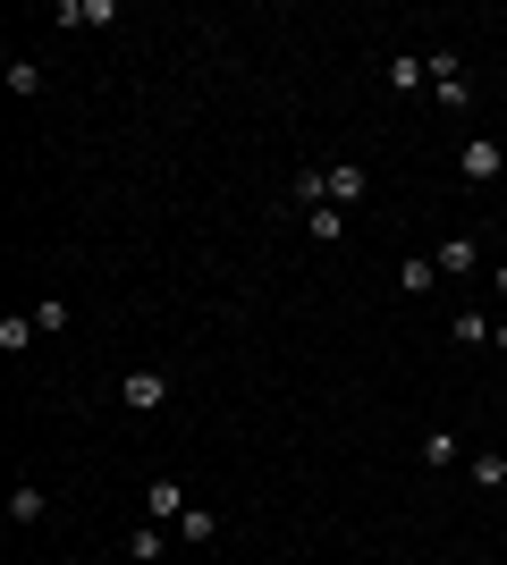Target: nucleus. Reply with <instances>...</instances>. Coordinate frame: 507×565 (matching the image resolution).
Listing matches in <instances>:
<instances>
[{
  "label": "nucleus",
  "mask_w": 507,
  "mask_h": 565,
  "mask_svg": "<svg viewBox=\"0 0 507 565\" xmlns=\"http://www.w3.org/2000/svg\"><path fill=\"white\" fill-rule=\"evenodd\" d=\"M119 405H127V414H161V405H169V372H161V363L119 372Z\"/></svg>",
  "instance_id": "obj_1"
},
{
  "label": "nucleus",
  "mask_w": 507,
  "mask_h": 565,
  "mask_svg": "<svg viewBox=\"0 0 507 565\" xmlns=\"http://www.w3.org/2000/svg\"><path fill=\"white\" fill-rule=\"evenodd\" d=\"M457 178L465 186H490V178H507V152L490 136H465V152H457Z\"/></svg>",
  "instance_id": "obj_2"
},
{
  "label": "nucleus",
  "mask_w": 507,
  "mask_h": 565,
  "mask_svg": "<svg viewBox=\"0 0 507 565\" xmlns=\"http://www.w3.org/2000/svg\"><path fill=\"white\" fill-rule=\"evenodd\" d=\"M432 102L440 110H465V102H474V85H465V68L448 60V51H432Z\"/></svg>",
  "instance_id": "obj_3"
},
{
  "label": "nucleus",
  "mask_w": 507,
  "mask_h": 565,
  "mask_svg": "<svg viewBox=\"0 0 507 565\" xmlns=\"http://www.w3.org/2000/svg\"><path fill=\"white\" fill-rule=\"evenodd\" d=\"M187 507H194V498L178 490L169 472H152V490H145V523H178V515H187Z\"/></svg>",
  "instance_id": "obj_4"
},
{
  "label": "nucleus",
  "mask_w": 507,
  "mask_h": 565,
  "mask_svg": "<svg viewBox=\"0 0 507 565\" xmlns=\"http://www.w3.org/2000/svg\"><path fill=\"white\" fill-rule=\"evenodd\" d=\"M169 548H178V532H169V523H136V532H127V557H136V565H161Z\"/></svg>",
  "instance_id": "obj_5"
},
{
  "label": "nucleus",
  "mask_w": 507,
  "mask_h": 565,
  "mask_svg": "<svg viewBox=\"0 0 507 565\" xmlns=\"http://www.w3.org/2000/svg\"><path fill=\"white\" fill-rule=\"evenodd\" d=\"M363 194H372V178H363V161H330V203H338V212H356Z\"/></svg>",
  "instance_id": "obj_6"
},
{
  "label": "nucleus",
  "mask_w": 507,
  "mask_h": 565,
  "mask_svg": "<svg viewBox=\"0 0 507 565\" xmlns=\"http://www.w3.org/2000/svg\"><path fill=\"white\" fill-rule=\"evenodd\" d=\"M389 94H423V85H432V60H414V51H398V60H389Z\"/></svg>",
  "instance_id": "obj_7"
},
{
  "label": "nucleus",
  "mask_w": 507,
  "mask_h": 565,
  "mask_svg": "<svg viewBox=\"0 0 507 565\" xmlns=\"http://www.w3.org/2000/svg\"><path fill=\"white\" fill-rule=\"evenodd\" d=\"M440 279H474V262H483V245H474V236H448V245H440Z\"/></svg>",
  "instance_id": "obj_8"
},
{
  "label": "nucleus",
  "mask_w": 507,
  "mask_h": 565,
  "mask_svg": "<svg viewBox=\"0 0 507 565\" xmlns=\"http://www.w3.org/2000/svg\"><path fill=\"white\" fill-rule=\"evenodd\" d=\"M169 532H178V548H203V541H220V515H212V507H187Z\"/></svg>",
  "instance_id": "obj_9"
},
{
  "label": "nucleus",
  "mask_w": 507,
  "mask_h": 565,
  "mask_svg": "<svg viewBox=\"0 0 507 565\" xmlns=\"http://www.w3.org/2000/svg\"><path fill=\"white\" fill-rule=\"evenodd\" d=\"M398 287H406V296H432V287H440V262L432 254H406V262H398Z\"/></svg>",
  "instance_id": "obj_10"
},
{
  "label": "nucleus",
  "mask_w": 507,
  "mask_h": 565,
  "mask_svg": "<svg viewBox=\"0 0 507 565\" xmlns=\"http://www.w3.org/2000/svg\"><path fill=\"white\" fill-rule=\"evenodd\" d=\"M296 228L314 236V245H338V236H347V212H338V203H321V212H305Z\"/></svg>",
  "instance_id": "obj_11"
},
{
  "label": "nucleus",
  "mask_w": 507,
  "mask_h": 565,
  "mask_svg": "<svg viewBox=\"0 0 507 565\" xmlns=\"http://www.w3.org/2000/svg\"><path fill=\"white\" fill-rule=\"evenodd\" d=\"M457 456H465V439H457V430H423V465H432V472H448Z\"/></svg>",
  "instance_id": "obj_12"
},
{
  "label": "nucleus",
  "mask_w": 507,
  "mask_h": 565,
  "mask_svg": "<svg viewBox=\"0 0 507 565\" xmlns=\"http://www.w3.org/2000/svg\"><path fill=\"white\" fill-rule=\"evenodd\" d=\"M490 330H499V321H490V312H474V305L448 321V338H457V347H490Z\"/></svg>",
  "instance_id": "obj_13"
},
{
  "label": "nucleus",
  "mask_w": 507,
  "mask_h": 565,
  "mask_svg": "<svg viewBox=\"0 0 507 565\" xmlns=\"http://www.w3.org/2000/svg\"><path fill=\"white\" fill-rule=\"evenodd\" d=\"M465 472H474V490H490V498L507 490V456H499V448H483V456H474Z\"/></svg>",
  "instance_id": "obj_14"
},
{
  "label": "nucleus",
  "mask_w": 507,
  "mask_h": 565,
  "mask_svg": "<svg viewBox=\"0 0 507 565\" xmlns=\"http://www.w3.org/2000/svg\"><path fill=\"white\" fill-rule=\"evenodd\" d=\"M34 338H43V330H34V312H0V347H9V354H25Z\"/></svg>",
  "instance_id": "obj_15"
},
{
  "label": "nucleus",
  "mask_w": 507,
  "mask_h": 565,
  "mask_svg": "<svg viewBox=\"0 0 507 565\" xmlns=\"http://www.w3.org/2000/svg\"><path fill=\"white\" fill-rule=\"evenodd\" d=\"M43 507H51V498L34 490V481H18V490H9V523H43Z\"/></svg>",
  "instance_id": "obj_16"
},
{
  "label": "nucleus",
  "mask_w": 507,
  "mask_h": 565,
  "mask_svg": "<svg viewBox=\"0 0 507 565\" xmlns=\"http://www.w3.org/2000/svg\"><path fill=\"white\" fill-rule=\"evenodd\" d=\"M110 18H119L110 0H68V9H60V25H110Z\"/></svg>",
  "instance_id": "obj_17"
},
{
  "label": "nucleus",
  "mask_w": 507,
  "mask_h": 565,
  "mask_svg": "<svg viewBox=\"0 0 507 565\" xmlns=\"http://www.w3.org/2000/svg\"><path fill=\"white\" fill-rule=\"evenodd\" d=\"M34 330L60 338V330H68V305H60V296H34Z\"/></svg>",
  "instance_id": "obj_18"
},
{
  "label": "nucleus",
  "mask_w": 507,
  "mask_h": 565,
  "mask_svg": "<svg viewBox=\"0 0 507 565\" xmlns=\"http://www.w3.org/2000/svg\"><path fill=\"white\" fill-rule=\"evenodd\" d=\"M9 94H43V68H34V60H9Z\"/></svg>",
  "instance_id": "obj_19"
},
{
  "label": "nucleus",
  "mask_w": 507,
  "mask_h": 565,
  "mask_svg": "<svg viewBox=\"0 0 507 565\" xmlns=\"http://www.w3.org/2000/svg\"><path fill=\"white\" fill-rule=\"evenodd\" d=\"M490 347H499V354H507V321H499V330H490Z\"/></svg>",
  "instance_id": "obj_20"
},
{
  "label": "nucleus",
  "mask_w": 507,
  "mask_h": 565,
  "mask_svg": "<svg viewBox=\"0 0 507 565\" xmlns=\"http://www.w3.org/2000/svg\"><path fill=\"white\" fill-rule=\"evenodd\" d=\"M499 507H507V490H499Z\"/></svg>",
  "instance_id": "obj_21"
},
{
  "label": "nucleus",
  "mask_w": 507,
  "mask_h": 565,
  "mask_svg": "<svg viewBox=\"0 0 507 565\" xmlns=\"http://www.w3.org/2000/svg\"><path fill=\"white\" fill-rule=\"evenodd\" d=\"M499 186H507V178H499Z\"/></svg>",
  "instance_id": "obj_22"
}]
</instances>
